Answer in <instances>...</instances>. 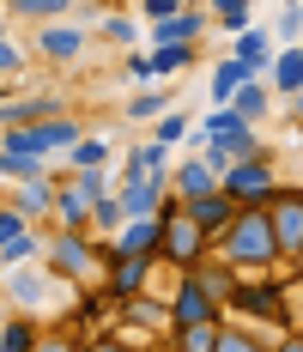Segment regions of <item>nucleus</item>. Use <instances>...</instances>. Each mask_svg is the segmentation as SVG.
<instances>
[{
  "instance_id": "f257e3e1",
  "label": "nucleus",
  "mask_w": 303,
  "mask_h": 352,
  "mask_svg": "<svg viewBox=\"0 0 303 352\" xmlns=\"http://www.w3.org/2000/svg\"><path fill=\"white\" fill-rule=\"evenodd\" d=\"M218 255L231 261L236 274H261L279 261V243H273V219H267V201H249V207H236V219L212 237Z\"/></svg>"
},
{
  "instance_id": "f03ea898",
  "label": "nucleus",
  "mask_w": 303,
  "mask_h": 352,
  "mask_svg": "<svg viewBox=\"0 0 303 352\" xmlns=\"http://www.w3.org/2000/svg\"><path fill=\"white\" fill-rule=\"evenodd\" d=\"M206 243H212V237L182 212V201H164V207H158V261L194 267V261L206 255Z\"/></svg>"
},
{
  "instance_id": "7ed1b4c3",
  "label": "nucleus",
  "mask_w": 303,
  "mask_h": 352,
  "mask_svg": "<svg viewBox=\"0 0 303 352\" xmlns=\"http://www.w3.org/2000/svg\"><path fill=\"white\" fill-rule=\"evenodd\" d=\"M218 188L231 195L236 207H249V201H273V188H279L273 158H267V152H255V158H231L225 176H218Z\"/></svg>"
},
{
  "instance_id": "20e7f679",
  "label": "nucleus",
  "mask_w": 303,
  "mask_h": 352,
  "mask_svg": "<svg viewBox=\"0 0 303 352\" xmlns=\"http://www.w3.org/2000/svg\"><path fill=\"white\" fill-rule=\"evenodd\" d=\"M267 219H273V243H279V261H298V249H303V188H273Z\"/></svg>"
},
{
  "instance_id": "39448f33",
  "label": "nucleus",
  "mask_w": 303,
  "mask_h": 352,
  "mask_svg": "<svg viewBox=\"0 0 303 352\" xmlns=\"http://www.w3.org/2000/svg\"><path fill=\"white\" fill-rule=\"evenodd\" d=\"M98 243L85 231H55V249H49V274L55 280H91L98 274Z\"/></svg>"
},
{
  "instance_id": "423d86ee",
  "label": "nucleus",
  "mask_w": 303,
  "mask_h": 352,
  "mask_svg": "<svg viewBox=\"0 0 303 352\" xmlns=\"http://www.w3.org/2000/svg\"><path fill=\"white\" fill-rule=\"evenodd\" d=\"M201 134H206V140H218L231 158H255V152H267L261 134H255V122H243L236 109H212V116L201 122Z\"/></svg>"
},
{
  "instance_id": "0eeeda50",
  "label": "nucleus",
  "mask_w": 303,
  "mask_h": 352,
  "mask_svg": "<svg viewBox=\"0 0 303 352\" xmlns=\"http://www.w3.org/2000/svg\"><path fill=\"white\" fill-rule=\"evenodd\" d=\"M170 322H176V328L218 322V298H212V292H206L194 274H182V280H176V292H170Z\"/></svg>"
},
{
  "instance_id": "6e6552de",
  "label": "nucleus",
  "mask_w": 303,
  "mask_h": 352,
  "mask_svg": "<svg viewBox=\"0 0 303 352\" xmlns=\"http://www.w3.org/2000/svg\"><path fill=\"white\" fill-rule=\"evenodd\" d=\"M0 285H6V298H12L19 310H36V304L55 292V274H49V267H25V261H19V267H6V280H0Z\"/></svg>"
},
{
  "instance_id": "1a4fd4ad",
  "label": "nucleus",
  "mask_w": 303,
  "mask_h": 352,
  "mask_svg": "<svg viewBox=\"0 0 303 352\" xmlns=\"http://www.w3.org/2000/svg\"><path fill=\"white\" fill-rule=\"evenodd\" d=\"M176 201H182V195H176ZM182 212L201 225L206 237H218V231H225V225L236 219V201L225 195V188H212V195H188V201H182Z\"/></svg>"
},
{
  "instance_id": "9d476101",
  "label": "nucleus",
  "mask_w": 303,
  "mask_h": 352,
  "mask_svg": "<svg viewBox=\"0 0 303 352\" xmlns=\"http://www.w3.org/2000/svg\"><path fill=\"white\" fill-rule=\"evenodd\" d=\"M164 195H170V176H128L122 182V212L128 219H152L164 207Z\"/></svg>"
},
{
  "instance_id": "9b49d317",
  "label": "nucleus",
  "mask_w": 303,
  "mask_h": 352,
  "mask_svg": "<svg viewBox=\"0 0 303 352\" xmlns=\"http://www.w3.org/2000/svg\"><path fill=\"white\" fill-rule=\"evenodd\" d=\"M225 304H236L243 316H267V322H285V285H236Z\"/></svg>"
},
{
  "instance_id": "f8f14e48",
  "label": "nucleus",
  "mask_w": 303,
  "mask_h": 352,
  "mask_svg": "<svg viewBox=\"0 0 303 352\" xmlns=\"http://www.w3.org/2000/svg\"><path fill=\"white\" fill-rule=\"evenodd\" d=\"M36 49H43L49 61L67 67V61H79V49H85V31H79V25H61V19H49V25L36 31Z\"/></svg>"
},
{
  "instance_id": "ddd939ff",
  "label": "nucleus",
  "mask_w": 303,
  "mask_h": 352,
  "mask_svg": "<svg viewBox=\"0 0 303 352\" xmlns=\"http://www.w3.org/2000/svg\"><path fill=\"white\" fill-rule=\"evenodd\" d=\"M206 36V12L201 6H182L176 19H158L152 25V43H201Z\"/></svg>"
},
{
  "instance_id": "4468645a",
  "label": "nucleus",
  "mask_w": 303,
  "mask_h": 352,
  "mask_svg": "<svg viewBox=\"0 0 303 352\" xmlns=\"http://www.w3.org/2000/svg\"><path fill=\"white\" fill-rule=\"evenodd\" d=\"M146 280H152V261H139V255H122V261H109V292L128 304V298H139L146 292Z\"/></svg>"
},
{
  "instance_id": "2eb2a0df",
  "label": "nucleus",
  "mask_w": 303,
  "mask_h": 352,
  "mask_svg": "<svg viewBox=\"0 0 303 352\" xmlns=\"http://www.w3.org/2000/svg\"><path fill=\"white\" fill-rule=\"evenodd\" d=\"M267 43H273V36L261 31V25H249V31H236V61H243V73H249V79L273 67V49H267Z\"/></svg>"
},
{
  "instance_id": "dca6fc26",
  "label": "nucleus",
  "mask_w": 303,
  "mask_h": 352,
  "mask_svg": "<svg viewBox=\"0 0 303 352\" xmlns=\"http://www.w3.org/2000/svg\"><path fill=\"white\" fill-rule=\"evenodd\" d=\"M170 188H176L182 201H188V195H212V188H218V170H212L206 158H188V164L170 170Z\"/></svg>"
},
{
  "instance_id": "f3484780",
  "label": "nucleus",
  "mask_w": 303,
  "mask_h": 352,
  "mask_svg": "<svg viewBox=\"0 0 303 352\" xmlns=\"http://www.w3.org/2000/svg\"><path fill=\"white\" fill-rule=\"evenodd\" d=\"M12 207L25 212V219H43V212H55V182H49V176H31V182H19V188H12Z\"/></svg>"
},
{
  "instance_id": "a211bd4d",
  "label": "nucleus",
  "mask_w": 303,
  "mask_h": 352,
  "mask_svg": "<svg viewBox=\"0 0 303 352\" xmlns=\"http://www.w3.org/2000/svg\"><path fill=\"white\" fill-rule=\"evenodd\" d=\"M225 109H236L243 122H267V109H273V91L261 85V79H243V85H236V98H231Z\"/></svg>"
},
{
  "instance_id": "6ab92c4d",
  "label": "nucleus",
  "mask_w": 303,
  "mask_h": 352,
  "mask_svg": "<svg viewBox=\"0 0 303 352\" xmlns=\"http://www.w3.org/2000/svg\"><path fill=\"white\" fill-rule=\"evenodd\" d=\"M273 91H279V98H298L303 91V43L273 55Z\"/></svg>"
},
{
  "instance_id": "aec40b11",
  "label": "nucleus",
  "mask_w": 303,
  "mask_h": 352,
  "mask_svg": "<svg viewBox=\"0 0 303 352\" xmlns=\"http://www.w3.org/2000/svg\"><path fill=\"white\" fill-rule=\"evenodd\" d=\"M55 219H61V231H85L91 225V195H79V188H55Z\"/></svg>"
},
{
  "instance_id": "412c9836",
  "label": "nucleus",
  "mask_w": 303,
  "mask_h": 352,
  "mask_svg": "<svg viewBox=\"0 0 303 352\" xmlns=\"http://www.w3.org/2000/svg\"><path fill=\"white\" fill-rule=\"evenodd\" d=\"M182 274H194V280H201L218 304L236 292V267H231V261H206V255H201V261H194V267H182Z\"/></svg>"
},
{
  "instance_id": "4be33fe9",
  "label": "nucleus",
  "mask_w": 303,
  "mask_h": 352,
  "mask_svg": "<svg viewBox=\"0 0 303 352\" xmlns=\"http://www.w3.org/2000/svg\"><path fill=\"white\" fill-rule=\"evenodd\" d=\"M194 61V43H158L152 55H146V67H152V79H170V73H182Z\"/></svg>"
},
{
  "instance_id": "5701e85b",
  "label": "nucleus",
  "mask_w": 303,
  "mask_h": 352,
  "mask_svg": "<svg viewBox=\"0 0 303 352\" xmlns=\"http://www.w3.org/2000/svg\"><path fill=\"white\" fill-rule=\"evenodd\" d=\"M218 328L225 322H194V328H176V352H218Z\"/></svg>"
},
{
  "instance_id": "b1692460",
  "label": "nucleus",
  "mask_w": 303,
  "mask_h": 352,
  "mask_svg": "<svg viewBox=\"0 0 303 352\" xmlns=\"http://www.w3.org/2000/svg\"><path fill=\"white\" fill-rule=\"evenodd\" d=\"M243 79H249V73H243V61H218V67H212V109H225L236 98V85H243Z\"/></svg>"
},
{
  "instance_id": "393cba45",
  "label": "nucleus",
  "mask_w": 303,
  "mask_h": 352,
  "mask_svg": "<svg viewBox=\"0 0 303 352\" xmlns=\"http://www.w3.org/2000/svg\"><path fill=\"white\" fill-rule=\"evenodd\" d=\"M164 164H170V146H158V140L128 152V176H164Z\"/></svg>"
},
{
  "instance_id": "a878e982",
  "label": "nucleus",
  "mask_w": 303,
  "mask_h": 352,
  "mask_svg": "<svg viewBox=\"0 0 303 352\" xmlns=\"http://www.w3.org/2000/svg\"><path fill=\"white\" fill-rule=\"evenodd\" d=\"M0 176H6V182H31V176H49V158H19V152H6V146H0Z\"/></svg>"
},
{
  "instance_id": "bb28decb",
  "label": "nucleus",
  "mask_w": 303,
  "mask_h": 352,
  "mask_svg": "<svg viewBox=\"0 0 303 352\" xmlns=\"http://www.w3.org/2000/svg\"><path fill=\"white\" fill-rule=\"evenodd\" d=\"M0 352H36V328L25 316H6L0 322Z\"/></svg>"
},
{
  "instance_id": "cd10ccee",
  "label": "nucleus",
  "mask_w": 303,
  "mask_h": 352,
  "mask_svg": "<svg viewBox=\"0 0 303 352\" xmlns=\"http://www.w3.org/2000/svg\"><path fill=\"white\" fill-rule=\"evenodd\" d=\"M122 219H128V212H122V195H98V201H91V225H98L103 237H115Z\"/></svg>"
},
{
  "instance_id": "c85d7f7f",
  "label": "nucleus",
  "mask_w": 303,
  "mask_h": 352,
  "mask_svg": "<svg viewBox=\"0 0 303 352\" xmlns=\"http://www.w3.org/2000/svg\"><path fill=\"white\" fill-rule=\"evenodd\" d=\"M164 109H170V91H158V85H152V91L128 98V122H158Z\"/></svg>"
},
{
  "instance_id": "c756f323",
  "label": "nucleus",
  "mask_w": 303,
  "mask_h": 352,
  "mask_svg": "<svg viewBox=\"0 0 303 352\" xmlns=\"http://www.w3.org/2000/svg\"><path fill=\"white\" fill-rule=\"evenodd\" d=\"M25 237H31V219L12 207V201H6V207H0V255H6L12 243H25Z\"/></svg>"
},
{
  "instance_id": "7c9ffc66",
  "label": "nucleus",
  "mask_w": 303,
  "mask_h": 352,
  "mask_svg": "<svg viewBox=\"0 0 303 352\" xmlns=\"http://www.w3.org/2000/svg\"><path fill=\"white\" fill-rule=\"evenodd\" d=\"M188 134H194V128H188V116H176V109H164V116L152 122V140L158 146H182Z\"/></svg>"
},
{
  "instance_id": "2f4dec72",
  "label": "nucleus",
  "mask_w": 303,
  "mask_h": 352,
  "mask_svg": "<svg viewBox=\"0 0 303 352\" xmlns=\"http://www.w3.org/2000/svg\"><path fill=\"white\" fill-rule=\"evenodd\" d=\"M73 170H109V146L85 134V140L73 146Z\"/></svg>"
},
{
  "instance_id": "473e14b6",
  "label": "nucleus",
  "mask_w": 303,
  "mask_h": 352,
  "mask_svg": "<svg viewBox=\"0 0 303 352\" xmlns=\"http://www.w3.org/2000/svg\"><path fill=\"white\" fill-rule=\"evenodd\" d=\"M67 6H73V0H12V12H19V19H43V25H49V19H61Z\"/></svg>"
},
{
  "instance_id": "72a5a7b5",
  "label": "nucleus",
  "mask_w": 303,
  "mask_h": 352,
  "mask_svg": "<svg viewBox=\"0 0 303 352\" xmlns=\"http://www.w3.org/2000/svg\"><path fill=\"white\" fill-rule=\"evenodd\" d=\"M218 352H273L267 340H255L249 328H218Z\"/></svg>"
},
{
  "instance_id": "f704fd0d",
  "label": "nucleus",
  "mask_w": 303,
  "mask_h": 352,
  "mask_svg": "<svg viewBox=\"0 0 303 352\" xmlns=\"http://www.w3.org/2000/svg\"><path fill=\"white\" fill-rule=\"evenodd\" d=\"M249 6H255V0H212V19L231 25V31H249Z\"/></svg>"
},
{
  "instance_id": "c9c22d12",
  "label": "nucleus",
  "mask_w": 303,
  "mask_h": 352,
  "mask_svg": "<svg viewBox=\"0 0 303 352\" xmlns=\"http://www.w3.org/2000/svg\"><path fill=\"white\" fill-rule=\"evenodd\" d=\"M103 36H109V43H122V49H128V43H134V19H122V12H109V19H103Z\"/></svg>"
},
{
  "instance_id": "e433bc0d",
  "label": "nucleus",
  "mask_w": 303,
  "mask_h": 352,
  "mask_svg": "<svg viewBox=\"0 0 303 352\" xmlns=\"http://www.w3.org/2000/svg\"><path fill=\"white\" fill-rule=\"evenodd\" d=\"M279 36H285V43H298V36H303V0H291V6L279 12Z\"/></svg>"
},
{
  "instance_id": "4c0bfd02",
  "label": "nucleus",
  "mask_w": 303,
  "mask_h": 352,
  "mask_svg": "<svg viewBox=\"0 0 303 352\" xmlns=\"http://www.w3.org/2000/svg\"><path fill=\"white\" fill-rule=\"evenodd\" d=\"M73 188H79V195H91V201H98V195H109L103 170H79V176H73Z\"/></svg>"
},
{
  "instance_id": "58836bf2",
  "label": "nucleus",
  "mask_w": 303,
  "mask_h": 352,
  "mask_svg": "<svg viewBox=\"0 0 303 352\" xmlns=\"http://www.w3.org/2000/svg\"><path fill=\"white\" fill-rule=\"evenodd\" d=\"M128 316H134V322H152V328H158V322H164V304H146V298H128Z\"/></svg>"
},
{
  "instance_id": "ea45409f",
  "label": "nucleus",
  "mask_w": 303,
  "mask_h": 352,
  "mask_svg": "<svg viewBox=\"0 0 303 352\" xmlns=\"http://www.w3.org/2000/svg\"><path fill=\"white\" fill-rule=\"evenodd\" d=\"M146 6V25H158V19H176L182 12V0H139Z\"/></svg>"
},
{
  "instance_id": "a19ab883",
  "label": "nucleus",
  "mask_w": 303,
  "mask_h": 352,
  "mask_svg": "<svg viewBox=\"0 0 303 352\" xmlns=\"http://www.w3.org/2000/svg\"><path fill=\"white\" fill-rule=\"evenodd\" d=\"M36 352H85V346L67 340V334H36Z\"/></svg>"
},
{
  "instance_id": "79ce46f5",
  "label": "nucleus",
  "mask_w": 303,
  "mask_h": 352,
  "mask_svg": "<svg viewBox=\"0 0 303 352\" xmlns=\"http://www.w3.org/2000/svg\"><path fill=\"white\" fill-rule=\"evenodd\" d=\"M85 352H139L134 340H128V334H109V340H91V346Z\"/></svg>"
},
{
  "instance_id": "37998d69",
  "label": "nucleus",
  "mask_w": 303,
  "mask_h": 352,
  "mask_svg": "<svg viewBox=\"0 0 303 352\" xmlns=\"http://www.w3.org/2000/svg\"><path fill=\"white\" fill-rule=\"evenodd\" d=\"M0 73H19V49H12V36L0 31Z\"/></svg>"
},
{
  "instance_id": "c03bdc74",
  "label": "nucleus",
  "mask_w": 303,
  "mask_h": 352,
  "mask_svg": "<svg viewBox=\"0 0 303 352\" xmlns=\"http://www.w3.org/2000/svg\"><path fill=\"white\" fill-rule=\"evenodd\" d=\"M128 79H134V85H152V67H146V55H128Z\"/></svg>"
},
{
  "instance_id": "a18cd8bd",
  "label": "nucleus",
  "mask_w": 303,
  "mask_h": 352,
  "mask_svg": "<svg viewBox=\"0 0 303 352\" xmlns=\"http://www.w3.org/2000/svg\"><path fill=\"white\" fill-rule=\"evenodd\" d=\"M273 352H303V334H285V340H273Z\"/></svg>"
},
{
  "instance_id": "49530a36",
  "label": "nucleus",
  "mask_w": 303,
  "mask_h": 352,
  "mask_svg": "<svg viewBox=\"0 0 303 352\" xmlns=\"http://www.w3.org/2000/svg\"><path fill=\"white\" fill-rule=\"evenodd\" d=\"M139 352H176V346H164V340H152V346H139Z\"/></svg>"
},
{
  "instance_id": "de8ad7c7",
  "label": "nucleus",
  "mask_w": 303,
  "mask_h": 352,
  "mask_svg": "<svg viewBox=\"0 0 303 352\" xmlns=\"http://www.w3.org/2000/svg\"><path fill=\"white\" fill-rule=\"evenodd\" d=\"M298 274H303V249H298Z\"/></svg>"
},
{
  "instance_id": "09e8293b",
  "label": "nucleus",
  "mask_w": 303,
  "mask_h": 352,
  "mask_svg": "<svg viewBox=\"0 0 303 352\" xmlns=\"http://www.w3.org/2000/svg\"><path fill=\"white\" fill-rule=\"evenodd\" d=\"M0 280H6V261H0Z\"/></svg>"
}]
</instances>
